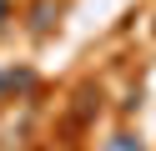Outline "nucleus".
Listing matches in <instances>:
<instances>
[{
	"label": "nucleus",
	"instance_id": "obj_2",
	"mask_svg": "<svg viewBox=\"0 0 156 151\" xmlns=\"http://www.w3.org/2000/svg\"><path fill=\"white\" fill-rule=\"evenodd\" d=\"M0 20H5V0H0Z\"/></svg>",
	"mask_w": 156,
	"mask_h": 151
},
{
	"label": "nucleus",
	"instance_id": "obj_1",
	"mask_svg": "<svg viewBox=\"0 0 156 151\" xmlns=\"http://www.w3.org/2000/svg\"><path fill=\"white\" fill-rule=\"evenodd\" d=\"M106 151H141V141L136 136H116V141H106Z\"/></svg>",
	"mask_w": 156,
	"mask_h": 151
}]
</instances>
